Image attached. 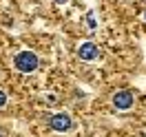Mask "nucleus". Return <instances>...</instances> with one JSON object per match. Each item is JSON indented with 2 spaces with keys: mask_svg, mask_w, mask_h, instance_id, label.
Here are the masks:
<instances>
[{
  "mask_svg": "<svg viewBox=\"0 0 146 137\" xmlns=\"http://www.w3.org/2000/svg\"><path fill=\"white\" fill-rule=\"evenodd\" d=\"M40 60H38V55L33 51H18L16 58H13V66L18 69L20 73H31V71H36Z\"/></svg>",
  "mask_w": 146,
  "mask_h": 137,
  "instance_id": "obj_1",
  "label": "nucleus"
},
{
  "mask_svg": "<svg viewBox=\"0 0 146 137\" xmlns=\"http://www.w3.org/2000/svg\"><path fill=\"white\" fill-rule=\"evenodd\" d=\"M49 124H51V128H53V130H58V133H64V130H69V128L73 126V119L69 117L66 113H55V115H51Z\"/></svg>",
  "mask_w": 146,
  "mask_h": 137,
  "instance_id": "obj_2",
  "label": "nucleus"
},
{
  "mask_svg": "<svg viewBox=\"0 0 146 137\" xmlns=\"http://www.w3.org/2000/svg\"><path fill=\"white\" fill-rule=\"evenodd\" d=\"M113 106L119 111H126L133 106V93L131 91H117L113 95Z\"/></svg>",
  "mask_w": 146,
  "mask_h": 137,
  "instance_id": "obj_3",
  "label": "nucleus"
},
{
  "mask_svg": "<svg viewBox=\"0 0 146 137\" xmlns=\"http://www.w3.org/2000/svg\"><path fill=\"white\" fill-rule=\"evenodd\" d=\"M78 55H80V60H95V58L100 55V49L93 44V42H84V44L78 49Z\"/></svg>",
  "mask_w": 146,
  "mask_h": 137,
  "instance_id": "obj_4",
  "label": "nucleus"
},
{
  "mask_svg": "<svg viewBox=\"0 0 146 137\" xmlns=\"http://www.w3.org/2000/svg\"><path fill=\"white\" fill-rule=\"evenodd\" d=\"M5 104H7V93H5V91H0V109H2Z\"/></svg>",
  "mask_w": 146,
  "mask_h": 137,
  "instance_id": "obj_5",
  "label": "nucleus"
},
{
  "mask_svg": "<svg viewBox=\"0 0 146 137\" xmlns=\"http://www.w3.org/2000/svg\"><path fill=\"white\" fill-rule=\"evenodd\" d=\"M55 5H64V2H69V0H53Z\"/></svg>",
  "mask_w": 146,
  "mask_h": 137,
  "instance_id": "obj_6",
  "label": "nucleus"
},
{
  "mask_svg": "<svg viewBox=\"0 0 146 137\" xmlns=\"http://www.w3.org/2000/svg\"><path fill=\"white\" fill-rule=\"evenodd\" d=\"M144 20H146V11H144Z\"/></svg>",
  "mask_w": 146,
  "mask_h": 137,
  "instance_id": "obj_7",
  "label": "nucleus"
},
{
  "mask_svg": "<svg viewBox=\"0 0 146 137\" xmlns=\"http://www.w3.org/2000/svg\"><path fill=\"white\" fill-rule=\"evenodd\" d=\"M0 137H2V133H0Z\"/></svg>",
  "mask_w": 146,
  "mask_h": 137,
  "instance_id": "obj_8",
  "label": "nucleus"
}]
</instances>
